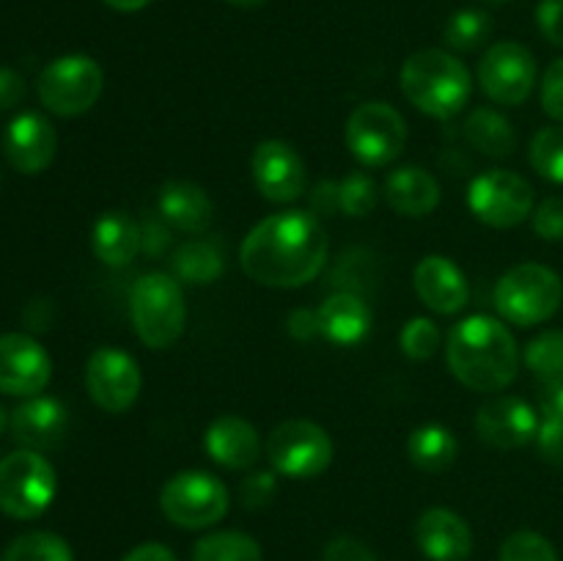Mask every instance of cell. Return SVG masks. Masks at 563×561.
Instances as JSON below:
<instances>
[{
  "label": "cell",
  "instance_id": "1",
  "mask_svg": "<svg viewBox=\"0 0 563 561\" xmlns=\"http://www.w3.org/2000/svg\"><path fill=\"white\" fill-rule=\"evenodd\" d=\"M330 242L317 215L289 209L264 218L247 231L240 264L251 280L273 289L311 284L328 264Z\"/></svg>",
  "mask_w": 563,
  "mask_h": 561
},
{
  "label": "cell",
  "instance_id": "2",
  "mask_svg": "<svg viewBox=\"0 0 563 561\" xmlns=\"http://www.w3.org/2000/svg\"><path fill=\"white\" fill-rule=\"evenodd\" d=\"M445 361L465 388L493 394L515 383L520 372V346L504 322L476 314L451 328Z\"/></svg>",
  "mask_w": 563,
  "mask_h": 561
},
{
  "label": "cell",
  "instance_id": "3",
  "mask_svg": "<svg viewBox=\"0 0 563 561\" xmlns=\"http://www.w3.org/2000/svg\"><path fill=\"white\" fill-rule=\"evenodd\" d=\"M401 91L407 102L432 119H454L473 94L467 66L445 50H418L401 66Z\"/></svg>",
  "mask_w": 563,
  "mask_h": 561
},
{
  "label": "cell",
  "instance_id": "4",
  "mask_svg": "<svg viewBox=\"0 0 563 561\" xmlns=\"http://www.w3.org/2000/svg\"><path fill=\"white\" fill-rule=\"evenodd\" d=\"M130 317L137 339L152 350H168L181 339L187 302L179 280L165 273H148L132 284Z\"/></svg>",
  "mask_w": 563,
  "mask_h": 561
},
{
  "label": "cell",
  "instance_id": "5",
  "mask_svg": "<svg viewBox=\"0 0 563 561\" xmlns=\"http://www.w3.org/2000/svg\"><path fill=\"white\" fill-rule=\"evenodd\" d=\"M563 302V280L544 264L526 262L504 273L495 286V308L506 322L533 328L553 317Z\"/></svg>",
  "mask_w": 563,
  "mask_h": 561
},
{
  "label": "cell",
  "instance_id": "6",
  "mask_svg": "<svg viewBox=\"0 0 563 561\" xmlns=\"http://www.w3.org/2000/svg\"><path fill=\"white\" fill-rule=\"evenodd\" d=\"M344 138L357 163L366 168H388L407 146V121L394 105L372 99L352 110Z\"/></svg>",
  "mask_w": 563,
  "mask_h": 561
},
{
  "label": "cell",
  "instance_id": "7",
  "mask_svg": "<svg viewBox=\"0 0 563 561\" xmlns=\"http://www.w3.org/2000/svg\"><path fill=\"white\" fill-rule=\"evenodd\" d=\"M58 490L55 468L38 451L20 449L0 460V512L33 520L49 509Z\"/></svg>",
  "mask_w": 563,
  "mask_h": 561
},
{
  "label": "cell",
  "instance_id": "8",
  "mask_svg": "<svg viewBox=\"0 0 563 561\" xmlns=\"http://www.w3.org/2000/svg\"><path fill=\"white\" fill-rule=\"evenodd\" d=\"M104 72L91 55H64L47 64L38 75L36 94L44 108L55 116H82L99 102Z\"/></svg>",
  "mask_w": 563,
  "mask_h": 561
},
{
  "label": "cell",
  "instance_id": "9",
  "mask_svg": "<svg viewBox=\"0 0 563 561\" xmlns=\"http://www.w3.org/2000/svg\"><path fill=\"white\" fill-rule=\"evenodd\" d=\"M159 509L179 528H209L229 512V490L212 473L181 471L165 482Z\"/></svg>",
  "mask_w": 563,
  "mask_h": 561
},
{
  "label": "cell",
  "instance_id": "10",
  "mask_svg": "<svg viewBox=\"0 0 563 561\" xmlns=\"http://www.w3.org/2000/svg\"><path fill=\"white\" fill-rule=\"evenodd\" d=\"M267 460L275 473L289 479H313L333 462V440L319 424L291 418L269 432Z\"/></svg>",
  "mask_w": 563,
  "mask_h": 561
},
{
  "label": "cell",
  "instance_id": "11",
  "mask_svg": "<svg viewBox=\"0 0 563 561\" xmlns=\"http://www.w3.org/2000/svg\"><path fill=\"white\" fill-rule=\"evenodd\" d=\"M467 207L493 229H515L533 215V187L515 170L489 168L467 187Z\"/></svg>",
  "mask_w": 563,
  "mask_h": 561
},
{
  "label": "cell",
  "instance_id": "12",
  "mask_svg": "<svg viewBox=\"0 0 563 561\" xmlns=\"http://www.w3.org/2000/svg\"><path fill=\"white\" fill-rule=\"evenodd\" d=\"M478 82L495 105L517 108L537 86V58L517 42L493 44L478 64Z\"/></svg>",
  "mask_w": 563,
  "mask_h": 561
},
{
  "label": "cell",
  "instance_id": "13",
  "mask_svg": "<svg viewBox=\"0 0 563 561\" xmlns=\"http://www.w3.org/2000/svg\"><path fill=\"white\" fill-rule=\"evenodd\" d=\"M141 369L137 361L124 350L115 346H99L91 352L86 363V388L88 396L102 407L104 413H126L141 396Z\"/></svg>",
  "mask_w": 563,
  "mask_h": 561
},
{
  "label": "cell",
  "instance_id": "14",
  "mask_svg": "<svg viewBox=\"0 0 563 561\" xmlns=\"http://www.w3.org/2000/svg\"><path fill=\"white\" fill-rule=\"evenodd\" d=\"M53 377V361L36 339L25 333L0 336V391L36 396Z\"/></svg>",
  "mask_w": 563,
  "mask_h": 561
},
{
  "label": "cell",
  "instance_id": "15",
  "mask_svg": "<svg viewBox=\"0 0 563 561\" xmlns=\"http://www.w3.org/2000/svg\"><path fill=\"white\" fill-rule=\"evenodd\" d=\"M258 193L273 204H291L306 193V163L284 141L258 143L251 160Z\"/></svg>",
  "mask_w": 563,
  "mask_h": 561
},
{
  "label": "cell",
  "instance_id": "16",
  "mask_svg": "<svg viewBox=\"0 0 563 561\" xmlns=\"http://www.w3.org/2000/svg\"><path fill=\"white\" fill-rule=\"evenodd\" d=\"M476 432L495 449H520L537 440L539 416L520 396H498L478 407Z\"/></svg>",
  "mask_w": 563,
  "mask_h": 561
},
{
  "label": "cell",
  "instance_id": "17",
  "mask_svg": "<svg viewBox=\"0 0 563 561\" xmlns=\"http://www.w3.org/2000/svg\"><path fill=\"white\" fill-rule=\"evenodd\" d=\"M58 148V132L44 116L20 113L3 132V154L14 170L25 176L49 168Z\"/></svg>",
  "mask_w": 563,
  "mask_h": 561
},
{
  "label": "cell",
  "instance_id": "18",
  "mask_svg": "<svg viewBox=\"0 0 563 561\" xmlns=\"http://www.w3.org/2000/svg\"><path fill=\"white\" fill-rule=\"evenodd\" d=\"M412 286L416 295L421 297L423 306L434 314H451L462 311L471 297V286H467L465 273L451 262L449 256H423L412 270Z\"/></svg>",
  "mask_w": 563,
  "mask_h": 561
},
{
  "label": "cell",
  "instance_id": "19",
  "mask_svg": "<svg viewBox=\"0 0 563 561\" xmlns=\"http://www.w3.org/2000/svg\"><path fill=\"white\" fill-rule=\"evenodd\" d=\"M416 542L429 561H465L473 553V531L456 512L432 506L416 520Z\"/></svg>",
  "mask_w": 563,
  "mask_h": 561
},
{
  "label": "cell",
  "instance_id": "20",
  "mask_svg": "<svg viewBox=\"0 0 563 561\" xmlns=\"http://www.w3.org/2000/svg\"><path fill=\"white\" fill-rule=\"evenodd\" d=\"M203 446H207V454L229 471L253 468L262 457V440H258L256 427L234 413L218 416L209 424Z\"/></svg>",
  "mask_w": 563,
  "mask_h": 561
},
{
  "label": "cell",
  "instance_id": "21",
  "mask_svg": "<svg viewBox=\"0 0 563 561\" xmlns=\"http://www.w3.org/2000/svg\"><path fill=\"white\" fill-rule=\"evenodd\" d=\"M16 443L31 451L53 449L66 435V407L49 396H31L9 418Z\"/></svg>",
  "mask_w": 563,
  "mask_h": 561
},
{
  "label": "cell",
  "instance_id": "22",
  "mask_svg": "<svg viewBox=\"0 0 563 561\" xmlns=\"http://www.w3.org/2000/svg\"><path fill=\"white\" fill-rule=\"evenodd\" d=\"M157 209L163 220L185 234H203L214 220V204L196 182L170 179L159 187Z\"/></svg>",
  "mask_w": 563,
  "mask_h": 561
},
{
  "label": "cell",
  "instance_id": "23",
  "mask_svg": "<svg viewBox=\"0 0 563 561\" xmlns=\"http://www.w3.org/2000/svg\"><path fill=\"white\" fill-rule=\"evenodd\" d=\"M383 196L394 212L405 218H427L440 204V185L421 165H401L388 174Z\"/></svg>",
  "mask_w": 563,
  "mask_h": 561
},
{
  "label": "cell",
  "instance_id": "24",
  "mask_svg": "<svg viewBox=\"0 0 563 561\" xmlns=\"http://www.w3.org/2000/svg\"><path fill=\"white\" fill-rule=\"evenodd\" d=\"M319 328L328 341L339 346H355L372 330V308L355 292H335L317 308Z\"/></svg>",
  "mask_w": 563,
  "mask_h": 561
},
{
  "label": "cell",
  "instance_id": "25",
  "mask_svg": "<svg viewBox=\"0 0 563 561\" xmlns=\"http://www.w3.org/2000/svg\"><path fill=\"white\" fill-rule=\"evenodd\" d=\"M93 256L108 267H126L141 253V223L126 212H104L91 231Z\"/></svg>",
  "mask_w": 563,
  "mask_h": 561
},
{
  "label": "cell",
  "instance_id": "26",
  "mask_svg": "<svg viewBox=\"0 0 563 561\" xmlns=\"http://www.w3.org/2000/svg\"><path fill=\"white\" fill-rule=\"evenodd\" d=\"M456 454H460V443L443 424H423V427L412 429L407 438V457L412 465L427 473L449 471L456 462Z\"/></svg>",
  "mask_w": 563,
  "mask_h": 561
},
{
  "label": "cell",
  "instance_id": "27",
  "mask_svg": "<svg viewBox=\"0 0 563 561\" xmlns=\"http://www.w3.org/2000/svg\"><path fill=\"white\" fill-rule=\"evenodd\" d=\"M465 141L487 157H509L517 148L515 127L495 108H476L467 116Z\"/></svg>",
  "mask_w": 563,
  "mask_h": 561
},
{
  "label": "cell",
  "instance_id": "28",
  "mask_svg": "<svg viewBox=\"0 0 563 561\" xmlns=\"http://www.w3.org/2000/svg\"><path fill=\"white\" fill-rule=\"evenodd\" d=\"M174 275L190 286H209L223 275V251L212 240H187L174 251Z\"/></svg>",
  "mask_w": 563,
  "mask_h": 561
},
{
  "label": "cell",
  "instance_id": "29",
  "mask_svg": "<svg viewBox=\"0 0 563 561\" xmlns=\"http://www.w3.org/2000/svg\"><path fill=\"white\" fill-rule=\"evenodd\" d=\"M262 544L245 531L207 534L192 548V561H262Z\"/></svg>",
  "mask_w": 563,
  "mask_h": 561
},
{
  "label": "cell",
  "instance_id": "30",
  "mask_svg": "<svg viewBox=\"0 0 563 561\" xmlns=\"http://www.w3.org/2000/svg\"><path fill=\"white\" fill-rule=\"evenodd\" d=\"M0 561H75L69 542L53 531H31L11 539Z\"/></svg>",
  "mask_w": 563,
  "mask_h": 561
},
{
  "label": "cell",
  "instance_id": "31",
  "mask_svg": "<svg viewBox=\"0 0 563 561\" xmlns=\"http://www.w3.org/2000/svg\"><path fill=\"white\" fill-rule=\"evenodd\" d=\"M489 36H493V20H489L487 11L478 9L454 11L443 31L445 44L456 53H473L482 44H487Z\"/></svg>",
  "mask_w": 563,
  "mask_h": 561
},
{
  "label": "cell",
  "instance_id": "32",
  "mask_svg": "<svg viewBox=\"0 0 563 561\" xmlns=\"http://www.w3.org/2000/svg\"><path fill=\"white\" fill-rule=\"evenodd\" d=\"M526 366L539 383H563V330H548L526 346Z\"/></svg>",
  "mask_w": 563,
  "mask_h": 561
},
{
  "label": "cell",
  "instance_id": "33",
  "mask_svg": "<svg viewBox=\"0 0 563 561\" xmlns=\"http://www.w3.org/2000/svg\"><path fill=\"white\" fill-rule=\"evenodd\" d=\"M533 170L544 179L563 185V124L544 127L533 135L531 148H528Z\"/></svg>",
  "mask_w": 563,
  "mask_h": 561
},
{
  "label": "cell",
  "instance_id": "34",
  "mask_svg": "<svg viewBox=\"0 0 563 561\" xmlns=\"http://www.w3.org/2000/svg\"><path fill=\"white\" fill-rule=\"evenodd\" d=\"M379 190L377 182L366 170H352L350 176L339 182V204L341 212L350 215V218H366L372 215V209L377 207Z\"/></svg>",
  "mask_w": 563,
  "mask_h": 561
},
{
  "label": "cell",
  "instance_id": "35",
  "mask_svg": "<svg viewBox=\"0 0 563 561\" xmlns=\"http://www.w3.org/2000/svg\"><path fill=\"white\" fill-rule=\"evenodd\" d=\"M498 561H559L553 542L537 531H515L500 544Z\"/></svg>",
  "mask_w": 563,
  "mask_h": 561
},
{
  "label": "cell",
  "instance_id": "36",
  "mask_svg": "<svg viewBox=\"0 0 563 561\" xmlns=\"http://www.w3.org/2000/svg\"><path fill=\"white\" fill-rule=\"evenodd\" d=\"M399 344L410 361H429L440 346V328L429 317H412L401 328Z\"/></svg>",
  "mask_w": 563,
  "mask_h": 561
},
{
  "label": "cell",
  "instance_id": "37",
  "mask_svg": "<svg viewBox=\"0 0 563 561\" xmlns=\"http://www.w3.org/2000/svg\"><path fill=\"white\" fill-rule=\"evenodd\" d=\"M278 493V479H275V471H256L251 476L242 479L240 484V501L245 509L256 512L269 506V501Z\"/></svg>",
  "mask_w": 563,
  "mask_h": 561
},
{
  "label": "cell",
  "instance_id": "38",
  "mask_svg": "<svg viewBox=\"0 0 563 561\" xmlns=\"http://www.w3.org/2000/svg\"><path fill=\"white\" fill-rule=\"evenodd\" d=\"M533 231L548 242H563V196H550L533 209Z\"/></svg>",
  "mask_w": 563,
  "mask_h": 561
},
{
  "label": "cell",
  "instance_id": "39",
  "mask_svg": "<svg viewBox=\"0 0 563 561\" xmlns=\"http://www.w3.org/2000/svg\"><path fill=\"white\" fill-rule=\"evenodd\" d=\"M542 108L550 119L563 124V58L553 61L542 77Z\"/></svg>",
  "mask_w": 563,
  "mask_h": 561
},
{
  "label": "cell",
  "instance_id": "40",
  "mask_svg": "<svg viewBox=\"0 0 563 561\" xmlns=\"http://www.w3.org/2000/svg\"><path fill=\"white\" fill-rule=\"evenodd\" d=\"M537 446L544 460L563 465V418H542L539 421Z\"/></svg>",
  "mask_w": 563,
  "mask_h": 561
},
{
  "label": "cell",
  "instance_id": "41",
  "mask_svg": "<svg viewBox=\"0 0 563 561\" xmlns=\"http://www.w3.org/2000/svg\"><path fill=\"white\" fill-rule=\"evenodd\" d=\"M537 22L550 44L563 47V0H539Z\"/></svg>",
  "mask_w": 563,
  "mask_h": 561
},
{
  "label": "cell",
  "instance_id": "42",
  "mask_svg": "<svg viewBox=\"0 0 563 561\" xmlns=\"http://www.w3.org/2000/svg\"><path fill=\"white\" fill-rule=\"evenodd\" d=\"M324 561H377L372 550L355 537H335L324 548Z\"/></svg>",
  "mask_w": 563,
  "mask_h": 561
},
{
  "label": "cell",
  "instance_id": "43",
  "mask_svg": "<svg viewBox=\"0 0 563 561\" xmlns=\"http://www.w3.org/2000/svg\"><path fill=\"white\" fill-rule=\"evenodd\" d=\"M170 248V237H168V226L157 218H146L141 223V251L146 256L159 258L165 251Z\"/></svg>",
  "mask_w": 563,
  "mask_h": 561
},
{
  "label": "cell",
  "instance_id": "44",
  "mask_svg": "<svg viewBox=\"0 0 563 561\" xmlns=\"http://www.w3.org/2000/svg\"><path fill=\"white\" fill-rule=\"evenodd\" d=\"M286 330H289L291 339L297 341H313L317 336H322L319 328V314L313 308H295L286 319Z\"/></svg>",
  "mask_w": 563,
  "mask_h": 561
},
{
  "label": "cell",
  "instance_id": "45",
  "mask_svg": "<svg viewBox=\"0 0 563 561\" xmlns=\"http://www.w3.org/2000/svg\"><path fill=\"white\" fill-rule=\"evenodd\" d=\"M341 212L339 204V182H319L311 193V215L317 218H330Z\"/></svg>",
  "mask_w": 563,
  "mask_h": 561
},
{
  "label": "cell",
  "instance_id": "46",
  "mask_svg": "<svg viewBox=\"0 0 563 561\" xmlns=\"http://www.w3.org/2000/svg\"><path fill=\"white\" fill-rule=\"evenodd\" d=\"M22 97H25V80H22V75L0 66V113L16 108L22 102Z\"/></svg>",
  "mask_w": 563,
  "mask_h": 561
},
{
  "label": "cell",
  "instance_id": "47",
  "mask_svg": "<svg viewBox=\"0 0 563 561\" xmlns=\"http://www.w3.org/2000/svg\"><path fill=\"white\" fill-rule=\"evenodd\" d=\"M542 418H563V383H544L539 391Z\"/></svg>",
  "mask_w": 563,
  "mask_h": 561
},
{
  "label": "cell",
  "instance_id": "48",
  "mask_svg": "<svg viewBox=\"0 0 563 561\" xmlns=\"http://www.w3.org/2000/svg\"><path fill=\"white\" fill-rule=\"evenodd\" d=\"M121 561H176L174 550L159 542H143L132 548Z\"/></svg>",
  "mask_w": 563,
  "mask_h": 561
},
{
  "label": "cell",
  "instance_id": "49",
  "mask_svg": "<svg viewBox=\"0 0 563 561\" xmlns=\"http://www.w3.org/2000/svg\"><path fill=\"white\" fill-rule=\"evenodd\" d=\"M104 3L115 11H141V9H146L152 0H104Z\"/></svg>",
  "mask_w": 563,
  "mask_h": 561
},
{
  "label": "cell",
  "instance_id": "50",
  "mask_svg": "<svg viewBox=\"0 0 563 561\" xmlns=\"http://www.w3.org/2000/svg\"><path fill=\"white\" fill-rule=\"evenodd\" d=\"M231 6H240V9H256V6H264L267 0H225Z\"/></svg>",
  "mask_w": 563,
  "mask_h": 561
},
{
  "label": "cell",
  "instance_id": "51",
  "mask_svg": "<svg viewBox=\"0 0 563 561\" xmlns=\"http://www.w3.org/2000/svg\"><path fill=\"white\" fill-rule=\"evenodd\" d=\"M5 427H9V413H5V407L0 405V432H3Z\"/></svg>",
  "mask_w": 563,
  "mask_h": 561
},
{
  "label": "cell",
  "instance_id": "52",
  "mask_svg": "<svg viewBox=\"0 0 563 561\" xmlns=\"http://www.w3.org/2000/svg\"><path fill=\"white\" fill-rule=\"evenodd\" d=\"M482 3H489V6H500V3H506V0H482Z\"/></svg>",
  "mask_w": 563,
  "mask_h": 561
}]
</instances>
